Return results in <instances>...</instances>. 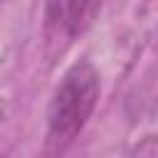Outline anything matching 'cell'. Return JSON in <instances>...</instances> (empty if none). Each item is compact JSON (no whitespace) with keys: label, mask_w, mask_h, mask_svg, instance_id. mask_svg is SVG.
<instances>
[{"label":"cell","mask_w":158,"mask_h":158,"mask_svg":"<svg viewBox=\"0 0 158 158\" xmlns=\"http://www.w3.org/2000/svg\"><path fill=\"white\" fill-rule=\"evenodd\" d=\"M99 72L89 59L74 62L57 84L47 106V148L64 151L89 123L99 104Z\"/></svg>","instance_id":"1"},{"label":"cell","mask_w":158,"mask_h":158,"mask_svg":"<svg viewBox=\"0 0 158 158\" xmlns=\"http://www.w3.org/2000/svg\"><path fill=\"white\" fill-rule=\"evenodd\" d=\"M94 0H44V27L54 37H74L84 30Z\"/></svg>","instance_id":"2"}]
</instances>
